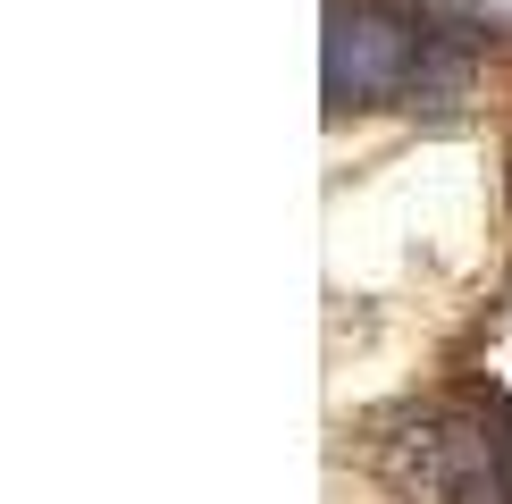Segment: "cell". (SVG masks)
<instances>
[{"label":"cell","mask_w":512,"mask_h":504,"mask_svg":"<svg viewBox=\"0 0 512 504\" xmlns=\"http://www.w3.org/2000/svg\"><path fill=\"white\" fill-rule=\"evenodd\" d=\"M420 59H429V34L395 26V17H378L370 0H336L328 17V93L336 101H370V93H412Z\"/></svg>","instance_id":"1"}]
</instances>
